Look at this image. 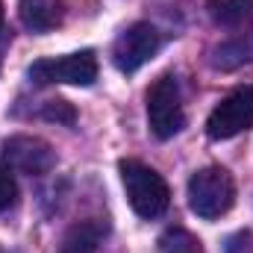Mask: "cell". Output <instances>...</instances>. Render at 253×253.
I'll return each mask as SVG.
<instances>
[{
	"label": "cell",
	"instance_id": "cell-1",
	"mask_svg": "<svg viewBox=\"0 0 253 253\" xmlns=\"http://www.w3.org/2000/svg\"><path fill=\"white\" fill-rule=\"evenodd\" d=\"M118 171H121L126 200H129V206L138 218L153 221L168 209L171 191H168V183L162 180V174H156L150 165H144L138 159H121Z\"/></svg>",
	"mask_w": 253,
	"mask_h": 253
},
{
	"label": "cell",
	"instance_id": "cell-2",
	"mask_svg": "<svg viewBox=\"0 0 253 253\" xmlns=\"http://www.w3.org/2000/svg\"><path fill=\"white\" fill-rule=\"evenodd\" d=\"M233 200H236V186H233V177L224 168L209 165V168H200L197 174H191L189 206L197 218L215 221V218L230 212Z\"/></svg>",
	"mask_w": 253,
	"mask_h": 253
},
{
	"label": "cell",
	"instance_id": "cell-3",
	"mask_svg": "<svg viewBox=\"0 0 253 253\" xmlns=\"http://www.w3.org/2000/svg\"><path fill=\"white\" fill-rule=\"evenodd\" d=\"M147 124H150V132L156 138H174L186 124L180 85L171 74H162L147 88Z\"/></svg>",
	"mask_w": 253,
	"mask_h": 253
},
{
	"label": "cell",
	"instance_id": "cell-4",
	"mask_svg": "<svg viewBox=\"0 0 253 253\" xmlns=\"http://www.w3.org/2000/svg\"><path fill=\"white\" fill-rule=\"evenodd\" d=\"M27 74L36 85H53V83L91 85L97 80V59L91 50H80V53L59 56V59H39L30 65Z\"/></svg>",
	"mask_w": 253,
	"mask_h": 253
},
{
	"label": "cell",
	"instance_id": "cell-5",
	"mask_svg": "<svg viewBox=\"0 0 253 253\" xmlns=\"http://www.w3.org/2000/svg\"><path fill=\"white\" fill-rule=\"evenodd\" d=\"M253 126V85H242L230 91L206 118V135L221 141L233 138Z\"/></svg>",
	"mask_w": 253,
	"mask_h": 253
},
{
	"label": "cell",
	"instance_id": "cell-6",
	"mask_svg": "<svg viewBox=\"0 0 253 253\" xmlns=\"http://www.w3.org/2000/svg\"><path fill=\"white\" fill-rule=\"evenodd\" d=\"M3 159L12 171L27 177H42L56 165V153L44 138L36 135H12L3 144Z\"/></svg>",
	"mask_w": 253,
	"mask_h": 253
},
{
	"label": "cell",
	"instance_id": "cell-7",
	"mask_svg": "<svg viewBox=\"0 0 253 253\" xmlns=\"http://www.w3.org/2000/svg\"><path fill=\"white\" fill-rule=\"evenodd\" d=\"M159 50V33L150 24H132L115 39L112 44V62L118 71L132 74L144 62H150Z\"/></svg>",
	"mask_w": 253,
	"mask_h": 253
},
{
	"label": "cell",
	"instance_id": "cell-8",
	"mask_svg": "<svg viewBox=\"0 0 253 253\" xmlns=\"http://www.w3.org/2000/svg\"><path fill=\"white\" fill-rule=\"evenodd\" d=\"M21 24L33 33H47L62 24V0H21Z\"/></svg>",
	"mask_w": 253,
	"mask_h": 253
},
{
	"label": "cell",
	"instance_id": "cell-9",
	"mask_svg": "<svg viewBox=\"0 0 253 253\" xmlns=\"http://www.w3.org/2000/svg\"><path fill=\"white\" fill-rule=\"evenodd\" d=\"M106 236V224L97 221V218H88V221H80L74 224L62 239V253H94L97 245L103 242Z\"/></svg>",
	"mask_w": 253,
	"mask_h": 253
},
{
	"label": "cell",
	"instance_id": "cell-10",
	"mask_svg": "<svg viewBox=\"0 0 253 253\" xmlns=\"http://www.w3.org/2000/svg\"><path fill=\"white\" fill-rule=\"evenodd\" d=\"M206 12L218 27H245L253 21V0H206Z\"/></svg>",
	"mask_w": 253,
	"mask_h": 253
},
{
	"label": "cell",
	"instance_id": "cell-11",
	"mask_svg": "<svg viewBox=\"0 0 253 253\" xmlns=\"http://www.w3.org/2000/svg\"><path fill=\"white\" fill-rule=\"evenodd\" d=\"M159 253H203V245L183 227H171L159 236Z\"/></svg>",
	"mask_w": 253,
	"mask_h": 253
},
{
	"label": "cell",
	"instance_id": "cell-12",
	"mask_svg": "<svg viewBox=\"0 0 253 253\" xmlns=\"http://www.w3.org/2000/svg\"><path fill=\"white\" fill-rule=\"evenodd\" d=\"M18 197V186H15V174L6 162H0V212L9 209Z\"/></svg>",
	"mask_w": 253,
	"mask_h": 253
},
{
	"label": "cell",
	"instance_id": "cell-13",
	"mask_svg": "<svg viewBox=\"0 0 253 253\" xmlns=\"http://www.w3.org/2000/svg\"><path fill=\"white\" fill-rule=\"evenodd\" d=\"M44 118H47V121L74 124V109H71V103H65V100H50V103L44 106Z\"/></svg>",
	"mask_w": 253,
	"mask_h": 253
},
{
	"label": "cell",
	"instance_id": "cell-14",
	"mask_svg": "<svg viewBox=\"0 0 253 253\" xmlns=\"http://www.w3.org/2000/svg\"><path fill=\"white\" fill-rule=\"evenodd\" d=\"M0 27H3V0H0Z\"/></svg>",
	"mask_w": 253,
	"mask_h": 253
}]
</instances>
